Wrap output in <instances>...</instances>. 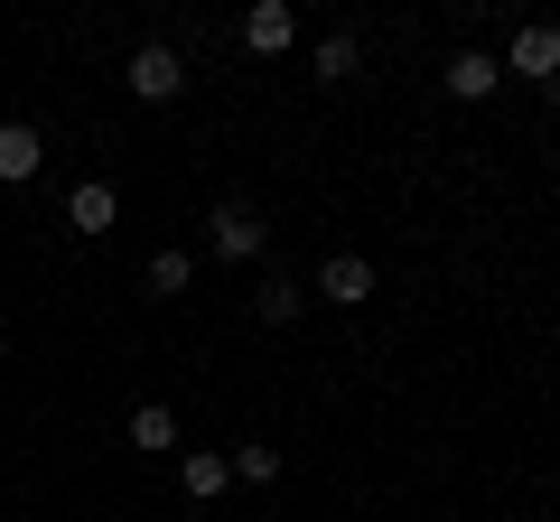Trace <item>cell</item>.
Wrapping results in <instances>:
<instances>
[{
  "label": "cell",
  "instance_id": "cell-1",
  "mask_svg": "<svg viewBox=\"0 0 560 522\" xmlns=\"http://www.w3.org/2000/svg\"><path fill=\"white\" fill-rule=\"evenodd\" d=\"M121 84H131V103H178L187 94V66H178V47H131V66H121Z\"/></svg>",
  "mask_w": 560,
  "mask_h": 522
},
{
  "label": "cell",
  "instance_id": "cell-2",
  "mask_svg": "<svg viewBox=\"0 0 560 522\" xmlns=\"http://www.w3.org/2000/svg\"><path fill=\"white\" fill-rule=\"evenodd\" d=\"M261 242H271V224H261L243 197H224L215 215H206V252H215V261H253Z\"/></svg>",
  "mask_w": 560,
  "mask_h": 522
},
{
  "label": "cell",
  "instance_id": "cell-3",
  "mask_svg": "<svg viewBox=\"0 0 560 522\" xmlns=\"http://www.w3.org/2000/svg\"><path fill=\"white\" fill-rule=\"evenodd\" d=\"M504 75H533V84H560V28L551 20H523L514 38H504Z\"/></svg>",
  "mask_w": 560,
  "mask_h": 522
},
{
  "label": "cell",
  "instance_id": "cell-4",
  "mask_svg": "<svg viewBox=\"0 0 560 522\" xmlns=\"http://www.w3.org/2000/svg\"><path fill=\"white\" fill-rule=\"evenodd\" d=\"M290 38H300V10H290V0H253V10H243V47H253V57H280Z\"/></svg>",
  "mask_w": 560,
  "mask_h": 522
},
{
  "label": "cell",
  "instance_id": "cell-5",
  "mask_svg": "<svg viewBox=\"0 0 560 522\" xmlns=\"http://www.w3.org/2000/svg\"><path fill=\"white\" fill-rule=\"evenodd\" d=\"M318 299H327V308H364V299H374V261H364V252H337V261L318 271Z\"/></svg>",
  "mask_w": 560,
  "mask_h": 522
},
{
  "label": "cell",
  "instance_id": "cell-6",
  "mask_svg": "<svg viewBox=\"0 0 560 522\" xmlns=\"http://www.w3.org/2000/svg\"><path fill=\"white\" fill-rule=\"evenodd\" d=\"M113 215H121V197H113V187H103V178H84L75 197H66V224H75L84 242H103V234H113Z\"/></svg>",
  "mask_w": 560,
  "mask_h": 522
},
{
  "label": "cell",
  "instance_id": "cell-7",
  "mask_svg": "<svg viewBox=\"0 0 560 522\" xmlns=\"http://www.w3.org/2000/svg\"><path fill=\"white\" fill-rule=\"evenodd\" d=\"M448 94H458V103H486V94H495V84H504V66L495 57H486V47H458V57H448Z\"/></svg>",
  "mask_w": 560,
  "mask_h": 522
},
{
  "label": "cell",
  "instance_id": "cell-8",
  "mask_svg": "<svg viewBox=\"0 0 560 522\" xmlns=\"http://www.w3.org/2000/svg\"><path fill=\"white\" fill-rule=\"evenodd\" d=\"M38 168H47V141L28 131V121H0V178H10V187H28Z\"/></svg>",
  "mask_w": 560,
  "mask_h": 522
},
{
  "label": "cell",
  "instance_id": "cell-9",
  "mask_svg": "<svg viewBox=\"0 0 560 522\" xmlns=\"http://www.w3.org/2000/svg\"><path fill=\"white\" fill-rule=\"evenodd\" d=\"M178 485H187V495H224V485H234V458H224V448H187V458H178Z\"/></svg>",
  "mask_w": 560,
  "mask_h": 522
},
{
  "label": "cell",
  "instance_id": "cell-10",
  "mask_svg": "<svg viewBox=\"0 0 560 522\" xmlns=\"http://www.w3.org/2000/svg\"><path fill=\"white\" fill-rule=\"evenodd\" d=\"M131 448L168 458V448H178V411H168V402H140V411H131Z\"/></svg>",
  "mask_w": 560,
  "mask_h": 522
},
{
  "label": "cell",
  "instance_id": "cell-11",
  "mask_svg": "<svg viewBox=\"0 0 560 522\" xmlns=\"http://www.w3.org/2000/svg\"><path fill=\"white\" fill-rule=\"evenodd\" d=\"M300 308H308V289H300V281H280V271H271V281L253 289V318H261V327H290Z\"/></svg>",
  "mask_w": 560,
  "mask_h": 522
},
{
  "label": "cell",
  "instance_id": "cell-12",
  "mask_svg": "<svg viewBox=\"0 0 560 522\" xmlns=\"http://www.w3.org/2000/svg\"><path fill=\"white\" fill-rule=\"evenodd\" d=\"M187 281H197V252H178V242H168V252H150V299H178Z\"/></svg>",
  "mask_w": 560,
  "mask_h": 522
},
{
  "label": "cell",
  "instance_id": "cell-13",
  "mask_svg": "<svg viewBox=\"0 0 560 522\" xmlns=\"http://www.w3.org/2000/svg\"><path fill=\"white\" fill-rule=\"evenodd\" d=\"M355 57H364V38H346V28H337V38H318V84H346V75H355Z\"/></svg>",
  "mask_w": 560,
  "mask_h": 522
},
{
  "label": "cell",
  "instance_id": "cell-14",
  "mask_svg": "<svg viewBox=\"0 0 560 522\" xmlns=\"http://www.w3.org/2000/svg\"><path fill=\"white\" fill-rule=\"evenodd\" d=\"M224 458H234L243 485H271V476H280V448H224Z\"/></svg>",
  "mask_w": 560,
  "mask_h": 522
}]
</instances>
